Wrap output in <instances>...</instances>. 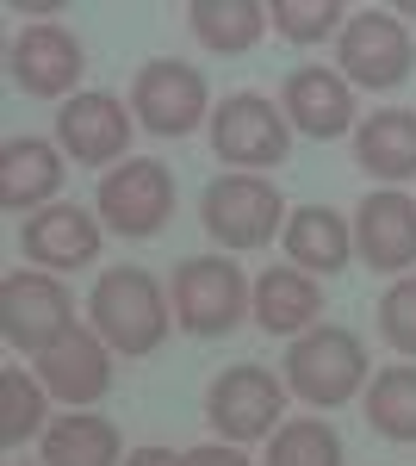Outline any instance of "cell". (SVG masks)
I'll return each instance as SVG.
<instances>
[{
	"label": "cell",
	"mask_w": 416,
	"mask_h": 466,
	"mask_svg": "<svg viewBox=\"0 0 416 466\" xmlns=\"http://www.w3.org/2000/svg\"><path fill=\"white\" fill-rule=\"evenodd\" d=\"M87 318L100 329V342L125 360H143L168 342L174 311H168V292L149 268H106L94 292H87Z\"/></svg>",
	"instance_id": "1"
},
{
	"label": "cell",
	"mask_w": 416,
	"mask_h": 466,
	"mask_svg": "<svg viewBox=\"0 0 416 466\" xmlns=\"http://www.w3.org/2000/svg\"><path fill=\"white\" fill-rule=\"evenodd\" d=\"M286 392L305 398L311 410H342L348 398L367 392V342L342 323H317L292 336L286 349Z\"/></svg>",
	"instance_id": "2"
},
{
	"label": "cell",
	"mask_w": 416,
	"mask_h": 466,
	"mask_svg": "<svg viewBox=\"0 0 416 466\" xmlns=\"http://www.w3.org/2000/svg\"><path fill=\"white\" fill-rule=\"evenodd\" d=\"M292 206L279 199V187L268 175H218L199 193V224L224 255H249L268 249L274 230H286Z\"/></svg>",
	"instance_id": "3"
},
{
	"label": "cell",
	"mask_w": 416,
	"mask_h": 466,
	"mask_svg": "<svg viewBox=\"0 0 416 466\" xmlns=\"http://www.w3.org/2000/svg\"><path fill=\"white\" fill-rule=\"evenodd\" d=\"M69 329H75V299L56 274H44V268H13V274L0 280V336H6V349H19V355L37 360V355H50Z\"/></svg>",
	"instance_id": "4"
},
{
	"label": "cell",
	"mask_w": 416,
	"mask_h": 466,
	"mask_svg": "<svg viewBox=\"0 0 416 466\" xmlns=\"http://www.w3.org/2000/svg\"><path fill=\"white\" fill-rule=\"evenodd\" d=\"M249 280L230 255H187L174 268V323L187 336H230L249 318Z\"/></svg>",
	"instance_id": "5"
},
{
	"label": "cell",
	"mask_w": 416,
	"mask_h": 466,
	"mask_svg": "<svg viewBox=\"0 0 416 466\" xmlns=\"http://www.w3.org/2000/svg\"><path fill=\"white\" fill-rule=\"evenodd\" d=\"M336 69H342L348 87H367V94H385V87L411 81L416 44L404 32V19L398 13H380V6L348 13L342 37H336Z\"/></svg>",
	"instance_id": "6"
},
{
	"label": "cell",
	"mask_w": 416,
	"mask_h": 466,
	"mask_svg": "<svg viewBox=\"0 0 416 466\" xmlns=\"http://www.w3.org/2000/svg\"><path fill=\"white\" fill-rule=\"evenodd\" d=\"M94 212L112 237H156L162 224L174 218V175L168 162H156V156H131L125 168H106L100 187H94Z\"/></svg>",
	"instance_id": "7"
},
{
	"label": "cell",
	"mask_w": 416,
	"mask_h": 466,
	"mask_svg": "<svg viewBox=\"0 0 416 466\" xmlns=\"http://www.w3.org/2000/svg\"><path fill=\"white\" fill-rule=\"evenodd\" d=\"M279 417H286V380H274L268 367H255V360H237V367H224L218 380L206 386V423L224 441H268L279 430Z\"/></svg>",
	"instance_id": "8"
},
{
	"label": "cell",
	"mask_w": 416,
	"mask_h": 466,
	"mask_svg": "<svg viewBox=\"0 0 416 466\" xmlns=\"http://www.w3.org/2000/svg\"><path fill=\"white\" fill-rule=\"evenodd\" d=\"M131 118H137L149 137H187L211 125V87L206 75L180 56H156L143 63L137 81H131Z\"/></svg>",
	"instance_id": "9"
},
{
	"label": "cell",
	"mask_w": 416,
	"mask_h": 466,
	"mask_svg": "<svg viewBox=\"0 0 416 466\" xmlns=\"http://www.w3.org/2000/svg\"><path fill=\"white\" fill-rule=\"evenodd\" d=\"M211 149L224 168H279L292 149V125L268 94H230L224 106H211Z\"/></svg>",
	"instance_id": "10"
},
{
	"label": "cell",
	"mask_w": 416,
	"mask_h": 466,
	"mask_svg": "<svg viewBox=\"0 0 416 466\" xmlns=\"http://www.w3.org/2000/svg\"><path fill=\"white\" fill-rule=\"evenodd\" d=\"M131 131H137V118L125 112V100L118 94H100V87L63 100V112H56V149L69 156L75 168L131 162Z\"/></svg>",
	"instance_id": "11"
},
{
	"label": "cell",
	"mask_w": 416,
	"mask_h": 466,
	"mask_svg": "<svg viewBox=\"0 0 416 466\" xmlns=\"http://www.w3.org/2000/svg\"><path fill=\"white\" fill-rule=\"evenodd\" d=\"M6 75L32 100H75V81L87 75V50L63 25H25L6 50Z\"/></svg>",
	"instance_id": "12"
},
{
	"label": "cell",
	"mask_w": 416,
	"mask_h": 466,
	"mask_svg": "<svg viewBox=\"0 0 416 466\" xmlns=\"http://www.w3.org/2000/svg\"><path fill=\"white\" fill-rule=\"evenodd\" d=\"M279 112H286L292 131H305L317 144H336V137H348V131L360 125V118H354V87L342 81V69H323V63L286 69Z\"/></svg>",
	"instance_id": "13"
},
{
	"label": "cell",
	"mask_w": 416,
	"mask_h": 466,
	"mask_svg": "<svg viewBox=\"0 0 416 466\" xmlns=\"http://www.w3.org/2000/svg\"><path fill=\"white\" fill-rule=\"evenodd\" d=\"M354 255L373 268V274H416V199L385 187L367 193L354 206Z\"/></svg>",
	"instance_id": "14"
},
{
	"label": "cell",
	"mask_w": 416,
	"mask_h": 466,
	"mask_svg": "<svg viewBox=\"0 0 416 466\" xmlns=\"http://www.w3.org/2000/svg\"><path fill=\"white\" fill-rule=\"evenodd\" d=\"M100 243H106V224L100 212H87V206H44L19 224V249L32 268H87V261H100Z\"/></svg>",
	"instance_id": "15"
},
{
	"label": "cell",
	"mask_w": 416,
	"mask_h": 466,
	"mask_svg": "<svg viewBox=\"0 0 416 466\" xmlns=\"http://www.w3.org/2000/svg\"><path fill=\"white\" fill-rule=\"evenodd\" d=\"M37 380H44V392L63 398L69 410H94L112 392V349L100 342V329L75 323L50 355H37Z\"/></svg>",
	"instance_id": "16"
},
{
	"label": "cell",
	"mask_w": 416,
	"mask_h": 466,
	"mask_svg": "<svg viewBox=\"0 0 416 466\" xmlns=\"http://www.w3.org/2000/svg\"><path fill=\"white\" fill-rule=\"evenodd\" d=\"M69 156L56 144H44V137H6L0 149V206L6 212H44V206H56V193H63V168Z\"/></svg>",
	"instance_id": "17"
},
{
	"label": "cell",
	"mask_w": 416,
	"mask_h": 466,
	"mask_svg": "<svg viewBox=\"0 0 416 466\" xmlns=\"http://www.w3.org/2000/svg\"><path fill=\"white\" fill-rule=\"evenodd\" d=\"M279 243H286V261L292 268H305V274H342L348 261H354V224H348L336 206H299V212L286 218V230H279Z\"/></svg>",
	"instance_id": "18"
},
{
	"label": "cell",
	"mask_w": 416,
	"mask_h": 466,
	"mask_svg": "<svg viewBox=\"0 0 416 466\" xmlns=\"http://www.w3.org/2000/svg\"><path fill=\"white\" fill-rule=\"evenodd\" d=\"M249 318L261 323L268 336H305L323 318V287L305 268H268L255 292H249Z\"/></svg>",
	"instance_id": "19"
},
{
	"label": "cell",
	"mask_w": 416,
	"mask_h": 466,
	"mask_svg": "<svg viewBox=\"0 0 416 466\" xmlns=\"http://www.w3.org/2000/svg\"><path fill=\"white\" fill-rule=\"evenodd\" d=\"M354 162L380 180H416V112L411 106H385L373 118L354 125Z\"/></svg>",
	"instance_id": "20"
},
{
	"label": "cell",
	"mask_w": 416,
	"mask_h": 466,
	"mask_svg": "<svg viewBox=\"0 0 416 466\" xmlns=\"http://www.w3.org/2000/svg\"><path fill=\"white\" fill-rule=\"evenodd\" d=\"M37 441H44V466H125V441L112 417H94V410L56 417Z\"/></svg>",
	"instance_id": "21"
},
{
	"label": "cell",
	"mask_w": 416,
	"mask_h": 466,
	"mask_svg": "<svg viewBox=\"0 0 416 466\" xmlns=\"http://www.w3.org/2000/svg\"><path fill=\"white\" fill-rule=\"evenodd\" d=\"M187 25H193V37L206 44L211 56H243L268 32V6L261 0H193Z\"/></svg>",
	"instance_id": "22"
},
{
	"label": "cell",
	"mask_w": 416,
	"mask_h": 466,
	"mask_svg": "<svg viewBox=\"0 0 416 466\" xmlns=\"http://www.w3.org/2000/svg\"><path fill=\"white\" fill-rule=\"evenodd\" d=\"M367 430L411 448L416 441V367H385L367 386Z\"/></svg>",
	"instance_id": "23"
},
{
	"label": "cell",
	"mask_w": 416,
	"mask_h": 466,
	"mask_svg": "<svg viewBox=\"0 0 416 466\" xmlns=\"http://www.w3.org/2000/svg\"><path fill=\"white\" fill-rule=\"evenodd\" d=\"M44 417H50V392H44V380H32L25 367H0V441L19 448V441L44 435V430H50Z\"/></svg>",
	"instance_id": "24"
},
{
	"label": "cell",
	"mask_w": 416,
	"mask_h": 466,
	"mask_svg": "<svg viewBox=\"0 0 416 466\" xmlns=\"http://www.w3.org/2000/svg\"><path fill=\"white\" fill-rule=\"evenodd\" d=\"M261 466H342V435L323 417H292L268 435V461Z\"/></svg>",
	"instance_id": "25"
},
{
	"label": "cell",
	"mask_w": 416,
	"mask_h": 466,
	"mask_svg": "<svg viewBox=\"0 0 416 466\" xmlns=\"http://www.w3.org/2000/svg\"><path fill=\"white\" fill-rule=\"evenodd\" d=\"M268 19L286 44H323V37H342L348 6L342 0H274Z\"/></svg>",
	"instance_id": "26"
},
{
	"label": "cell",
	"mask_w": 416,
	"mask_h": 466,
	"mask_svg": "<svg viewBox=\"0 0 416 466\" xmlns=\"http://www.w3.org/2000/svg\"><path fill=\"white\" fill-rule=\"evenodd\" d=\"M380 336L404 360H416V274H404V280L385 287V299H380Z\"/></svg>",
	"instance_id": "27"
},
{
	"label": "cell",
	"mask_w": 416,
	"mask_h": 466,
	"mask_svg": "<svg viewBox=\"0 0 416 466\" xmlns=\"http://www.w3.org/2000/svg\"><path fill=\"white\" fill-rule=\"evenodd\" d=\"M187 466H255V461L237 441H199V448H187Z\"/></svg>",
	"instance_id": "28"
},
{
	"label": "cell",
	"mask_w": 416,
	"mask_h": 466,
	"mask_svg": "<svg viewBox=\"0 0 416 466\" xmlns=\"http://www.w3.org/2000/svg\"><path fill=\"white\" fill-rule=\"evenodd\" d=\"M125 466H187V454H174V448H156V441H143L125 454Z\"/></svg>",
	"instance_id": "29"
}]
</instances>
